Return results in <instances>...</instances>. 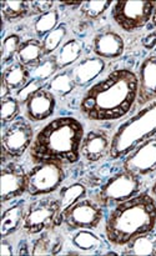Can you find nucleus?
I'll use <instances>...</instances> for the list:
<instances>
[{"mask_svg": "<svg viewBox=\"0 0 156 256\" xmlns=\"http://www.w3.org/2000/svg\"><path fill=\"white\" fill-rule=\"evenodd\" d=\"M56 99L48 89H42L29 98L24 104L25 118L30 122H40L49 119L55 112Z\"/></svg>", "mask_w": 156, "mask_h": 256, "instance_id": "14", "label": "nucleus"}, {"mask_svg": "<svg viewBox=\"0 0 156 256\" xmlns=\"http://www.w3.org/2000/svg\"><path fill=\"white\" fill-rule=\"evenodd\" d=\"M84 136V125L76 118H55L35 135L29 149L30 160L34 164L56 162L62 166L75 164L82 156Z\"/></svg>", "mask_w": 156, "mask_h": 256, "instance_id": "2", "label": "nucleus"}, {"mask_svg": "<svg viewBox=\"0 0 156 256\" xmlns=\"http://www.w3.org/2000/svg\"><path fill=\"white\" fill-rule=\"evenodd\" d=\"M142 176L122 169L116 172L100 188L95 195V202L102 208L115 206L132 199L142 192Z\"/></svg>", "mask_w": 156, "mask_h": 256, "instance_id": "6", "label": "nucleus"}, {"mask_svg": "<svg viewBox=\"0 0 156 256\" xmlns=\"http://www.w3.org/2000/svg\"><path fill=\"white\" fill-rule=\"evenodd\" d=\"M25 212H26V204L25 200H20L5 209L2 215V238H9L14 235L20 228H22Z\"/></svg>", "mask_w": 156, "mask_h": 256, "instance_id": "18", "label": "nucleus"}, {"mask_svg": "<svg viewBox=\"0 0 156 256\" xmlns=\"http://www.w3.org/2000/svg\"><path fill=\"white\" fill-rule=\"evenodd\" d=\"M112 139L102 130H92L85 134L82 142V156L88 162H98L109 156Z\"/></svg>", "mask_w": 156, "mask_h": 256, "instance_id": "16", "label": "nucleus"}, {"mask_svg": "<svg viewBox=\"0 0 156 256\" xmlns=\"http://www.w3.org/2000/svg\"><path fill=\"white\" fill-rule=\"evenodd\" d=\"M75 88H76V84H75L74 79L70 74V70L58 72L45 85V89H48L52 94L58 95L60 98H65L72 94Z\"/></svg>", "mask_w": 156, "mask_h": 256, "instance_id": "24", "label": "nucleus"}, {"mask_svg": "<svg viewBox=\"0 0 156 256\" xmlns=\"http://www.w3.org/2000/svg\"><path fill=\"white\" fill-rule=\"evenodd\" d=\"M56 229V228H55ZM55 229L45 230L34 242L32 255H58L62 249V238Z\"/></svg>", "mask_w": 156, "mask_h": 256, "instance_id": "19", "label": "nucleus"}, {"mask_svg": "<svg viewBox=\"0 0 156 256\" xmlns=\"http://www.w3.org/2000/svg\"><path fill=\"white\" fill-rule=\"evenodd\" d=\"M142 44L145 49H154L156 46V30L149 32L148 35H145L142 40Z\"/></svg>", "mask_w": 156, "mask_h": 256, "instance_id": "36", "label": "nucleus"}, {"mask_svg": "<svg viewBox=\"0 0 156 256\" xmlns=\"http://www.w3.org/2000/svg\"><path fill=\"white\" fill-rule=\"evenodd\" d=\"M10 92H12L10 88L8 86L6 82L2 79V89H0V98H2V100L5 99V98L10 96Z\"/></svg>", "mask_w": 156, "mask_h": 256, "instance_id": "38", "label": "nucleus"}, {"mask_svg": "<svg viewBox=\"0 0 156 256\" xmlns=\"http://www.w3.org/2000/svg\"><path fill=\"white\" fill-rule=\"evenodd\" d=\"M105 60L99 56H88L79 60L74 66L70 69L72 79L76 86H88L90 82H94L100 74L105 70Z\"/></svg>", "mask_w": 156, "mask_h": 256, "instance_id": "17", "label": "nucleus"}, {"mask_svg": "<svg viewBox=\"0 0 156 256\" xmlns=\"http://www.w3.org/2000/svg\"><path fill=\"white\" fill-rule=\"evenodd\" d=\"M34 129L26 118H18L2 129V164L18 160L30 149L34 142Z\"/></svg>", "mask_w": 156, "mask_h": 256, "instance_id": "8", "label": "nucleus"}, {"mask_svg": "<svg viewBox=\"0 0 156 256\" xmlns=\"http://www.w3.org/2000/svg\"><path fill=\"white\" fill-rule=\"evenodd\" d=\"M136 99L138 75L116 69L86 90L79 109L90 122H112L129 114Z\"/></svg>", "mask_w": 156, "mask_h": 256, "instance_id": "1", "label": "nucleus"}, {"mask_svg": "<svg viewBox=\"0 0 156 256\" xmlns=\"http://www.w3.org/2000/svg\"><path fill=\"white\" fill-rule=\"evenodd\" d=\"M44 85H45V82L32 78V79H30L29 82H28L22 88V89H19L18 92H15V98H16L18 102H19L20 104L24 105L25 102L29 100V98L32 96V95H34L35 92H39V90L44 89Z\"/></svg>", "mask_w": 156, "mask_h": 256, "instance_id": "34", "label": "nucleus"}, {"mask_svg": "<svg viewBox=\"0 0 156 256\" xmlns=\"http://www.w3.org/2000/svg\"><path fill=\"white\" fill-rule=\"evenodd\" d=\"M138 106H145L156 99V55L145 58L138 72Z\"/></svg>", "mask_w": 156, "mask_h": 256, "instance_id": "13", "label": "nucleus"}, {"mask_svg": "<svg viewBox=\"0 0 156 256\" xmlns=\"http://www.w3.org/2000/svg\"><path fill=\"white\" fill-rule=\"evenodd\" d=\"M156 135V102L142 106L122 122L112 138L109 158L119 160Z\"/></svg>", "mask_w": 156, "mask_h": 256, "instance_id": "4", "label": "nucleus"}, {"mask_svg": "<svg viewBox=\"0 0 156 256\" xmlns=\"http://www.w3.org/2000/svg\"><path fill=\"white\" fill-rule=\"evenodd\" d=\"M84 45L78 39H69L59 48L58 52L55 54L59 70L66 69L72 64H76L82 55Z\"/></svg>", "mask_w": 156, "mask_h": 256, "instance_id": "22", "label": "nucleus"}, {"mask_svg": "<svg viewBox=\"0 0 156 256\" xmlns=\"http://www.w3.org/2000/svg\"><path fill=\"white\" fill-rule=\"evenodd\" d=\"M52 6H54V2H52V0H35V2H30V15L40 16V15L52 10Z\"/></svg>", "mask_w": 156, "mask_h": 256, "instance_id": "35", "label": "nucleus"}, {"mask_svg": "<svg viewBox=\"0 0 156 256\" xmlns=\"http://www.w3.org/2000/svg\"><path fill=\"white\" fill-rule=\"evenodd\" d=\"M2 204L18 199L28 192V172L22 165L9 162L2 169Z\"/></svg>", "mask_w": 156, "mask_h": 256, "instance_id": "12", "label": "nucleus"}, {"mask_svg": "<svg viewBox=\"0 0 156 256\" xmlns=\"http://www.w3.org/2000/svg\"><path fill=\"white\" fill-rule=\"evenodd\" d=\"M2 14L6 22H18L30 15V2H2Z\"/></svg>", "mask_w": 156, "mask_h": 256, "instance_id": "28", "label": "nucleus"}, {"mask_svg": "<svg viewBox=\"0 0 156 256\" xmlns=\"http://www.w3.org/2000/svg\"><path fill=\"white\" fill-rule=\"evenodd\" d=\"M66 34H68L66 24H59L54 30H52V32H50L44 39H42L45 56H48V55H52L58 49H59V46L62 45V40L65 39Z\"/></svg>", "mask_w": 156, "mask_h": 256, "instance_id": "30", "label": "nucleus"}, {"mask_svg": "<svg viewBox=\"0 0 156 256\" xmlns=\"http://www.w3.org/2000/svg\"><path fill=\"white\" fill-rule=\"evenodd\" d=\"M104 218L102 208L95 200L82 199L62 212V222L68 230L95 229Z\"/></svg>", "mask_w": 156, "mask_h": 256, "instance_id": "10", "label": "nucleus"}, {"mask_svg": "<svg viewBox=\"0 0 156 256\" xmlns=\"http://www.w3.org/2000/svg\"><path fill=\"white\" fill-rule=\"evenodd\" d=\"M122 255L124 256H156V234L154 232L142 234L124 245Z\"/></svg>", "mask_w": 156, "mask_h": 256, "instance_id": "21", "label": "nucleus"}, {"mask_svg": "<svg viewBox=\"0 0 156 256\" xmlns=\"http://www.w3.org/2000/svg\"><path fill=\"white\" fill-rule=\"evenodd\" d=\"M92 52L102 59H116L125 52V42L119 32L104 29L92 39Z\"/></svg>", "mask_w": 156, "mask_h": 256, "instance_id": "15", "label": "nucleus"}, {"mask_svg": "<svg viewBox=\"0 0 156 256\" xmlns=\"http://www.w3.org/2000/svg\"><path fill=\"white\" fill-rule=\"evenodd\" d=\"M58 70H59V66H58L56 56H55V54H52L45 56L40 64L30 69V74H32V78H34V79L45 82L52 79L54 75H56Z\"/></svg>", "mask_w": 156, "mask_h": 256, "instance_id": "29", "label": "nucleus"}, {"mask_svg": "<svg viewBox=\"0 0 156 256\" xmlns=\"http://www.w3.org/2000/svg\"><path fill=\"white\" fill-rule=\"evenodd\" d=\"M72 242L78 250L82 252H96L102 248V240L89 229L76 230L72 238Z\"/></svg>", "mask_w": 156, "mask_h": 256, "instance_id": "26", "label": "nucleus"}, {"mask_svg": "<svg viewBox=\"0 0 156 256\" xmlns=\"http://www.w3.org/2000/svg\"><path fill=\"white\" fill-rule=\"evenodd\" d=\"M86 186L84 184H82V182H72V184L66 185V186H62L59 190V194H58V199H59L62 212H64L65 209L74 205L79 200L84 199L86 196Z\"/></svg>", "mask_w": 156, "mask_h": 256, "instance_id": "25", "label": "nucleus"}, {"mask_svg": "<svg viewBox=\"0 0 156 256\" xmlns=\"http://www.w3.org/2000/svg\"><path fill=\"white\" fill-rule=\"evenodd\" d=\"M150 192H152V196L154 198V199L156 200V179H155L154 184H152V189H150Z\"/></svg>", "mask_w": 156, "mask_h": 256, "instance_id": "39", "label": "nucleus"}, {"mask_svg": "<svg viewBox=\"0 0 156 256\" xmlns=\"http://www.w3.org/2000/svg\"><path fill=\"white\" fill-rule=\"evenodd\" d=\"M2 256H12L14 255V248L12 245L10 244L9 240L6 238H2Z\"/></svg>", "mask_w": 156, "mask_h": 256, "instance_id": "37", "label": "nucleus"}, {"mask_svg": "<svg viewBox=\"0 0 156 256\" xmlns=\"http://www.w3.org/2000/svg\"><path fill=\"white\" fill-rule=\"evenodd\" d=\"M59 20L60 15L56 9H52L38 16L34 22L35 35L40 39H44L50 32H52L59 25Z\"/></svg>", "mask_w": 156, "mask_h": 256, "instance_id": "27", "label": "nucleus"}, {"mask_svg": "<svg viewBox=\"0 0 156 256\" xmlns=\"http://www.w3.org/2000/svg\"><path fill=\"white\" fill-rule=\"evenodd\" d=\"M112 5L109 0L102 2H84L80 6V12L88 20H96L105 14L108 9Z\"/></svg>", "mask_w": 156, "mask_h": 256, "instance_id": "32", "label": "nucleus"}, {"mask_svg": "<svg viewBox=\"0 0 156 256\" xmlns=\"http://www.w3.org/2000/svg\"><path fill=\"white\" fill-rule=\"evenodd\" d=\"M122 169L139 176H146L156 172V135L125 156Z\"/></svg>", "mask_w": 156, "mask_h": 256, "instance_id": "11", "label": "nucleus"}, {"mask_svg": "<svg viewBox=\"0 0 156 256\" xmlns=\"http://www.w3.org/2000/svg\"><path fill=\"white\" fill-rule=\"evenodd\" d=\"M28 194L30 196H46L60 189L64 182V168L56 162L35 164L28 172Z\"/></svg>", "mask_w": 156, "mask_h": 256, "instance_id": "9", "label": "nucleus"}, {"mask_svg": "<svg viewBox=\"0 0 156 256\" xmlns=\"http://www.w3.org/2000/svg\"><path fill=\"white\" fill-rule=\"evenodd\" d=\"M44 58V48H42V40L39 39H28L22 42L16 55L18 62L29 69H32L38 64H40Z\"/></svg>", "mask_w": 156, "mask_h": 256, "instance_id": "20", "label": "nucleus"}, {"mask_svg": "<svg viewBox=\"0 0 156 256\" xmlns=\"http://www.w3.org/2000/svg\"><path fill=\"white\" fill-rule=\"evenodd\" d=\"M20 102H18L16 98L8 96L2 100V125L5 128L16 120L20 114Z\"/></svg>", "mask_w": 156, "mask_h": 256, "instance_id": "33", "label": "nucleus"}, {"mask_svg": "<svg viewBox=\"0 0 156 256\" xmlns=\"http://www.w3.org/2000/svg\"><path fill=\"white\" fill-rule=\"evenodd\" d=\"M62 224L59 199L46 196L32 200L28 205L22 229L28 235H36L45 230L59 228Z\"/></svg>", "mask_w": 156, "mask_h": 256, "instance_id": "5", "label": "nucleus"}, {"mask_svg": "<svg viewBox=\"0 0 156 256\" xmlns=\"http://www.w3.org/2000/svg\"><path fill=\"white\" fill-rule=\"evenodd\" d=\"M152 25L156 28V2H155V9H154V14H152Z\"/></svg>", "mask_w": 156, "mask_h": 256, "instance_id": "40", "label": "nucleus"}, {"mask_svg": "<svg viewBox=\"0 0 156 256\" xmlns=\"http://www.w3.org/2000/svg\"><path fill=\"white\" fill-rule=\"evenodd\" d=\"M155 2L149 0H119L112 2V18L120 29L135 32L152 20Z\"/></svg>", "mask_w": 156, "mask_h": 256, "instance_id": "7", "label": "nucleus"}, {"mask_svg": "<svg viewBox=\"0 0 156 256\" xmlns=\"http://www.w3.org/2000/svg\"><path fill=\"white\" fill-rule=\"evenodd\" d=\"M22 45V38L18 34H9L4 38L2 44V65L10 64L18 55Z\"/></svg>", "mask_w": 156, "mask_h": 256, "instance_id": "31", "label": "nucleus"}, {"mask_svg": "<svg viewBox=\"0 0 156 256\" xmlns=\"http://www.w3.org/2000/svg\"><path fill=\"white\" fill-rule=\"evenodd\" d=\"M156 228V200L148 192L115 205L105 220V236L110 244L124 246L142 234Z\"/></svg>", "mask_w": 156, "mask_h": 256, "instance_id": "3", "label": "nucleus"}, {"mask_svg": "<svg viewBox=\"0 0 156 256\" xmlns=\"http://www.w3.org/2000/svg\"><path fill=\"white\" fill-rule=\"evenodd\" d=\"M2 79L6 82L12 92H18L32 79V74H30L29 68H26L25 65L20 64L18 62L8 65L2 70Z\"/></svg>", "mask_w": 156, "mask_h": 256, "instance_id": "23", "label": "nucleus"}]
</instances>
